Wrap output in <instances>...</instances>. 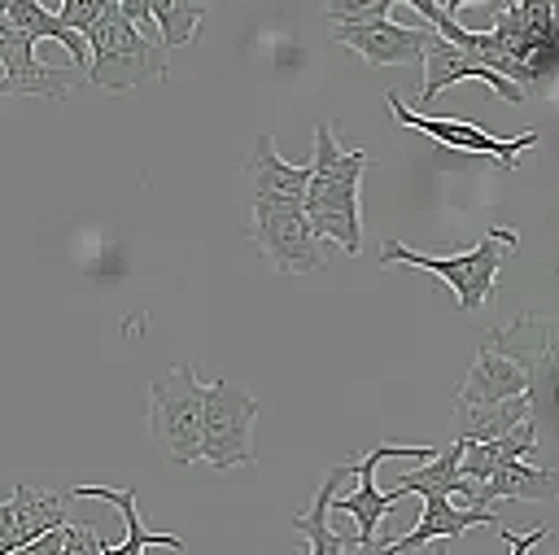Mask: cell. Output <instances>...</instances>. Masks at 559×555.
<instances>
[{"instance_id": "obj_1", "label": "cell", "mask_w": 559, "mask_h": 555, "mask_svg": "<svg viewBox=\"0 0 559 555\" xmlns=\"http://www.w3.org/2000/svg\"><path fill=\"white\" fill-rule=\"evenodd\" d=\"M367 149H345L332 131V122L314 127V157H310V179L301 192V210L314 236L336 240L349 258L362 249V170H367Z\"/></svg>"}, {"instance_id": "obj_2", "label": "cell", "mask_w": 559, "mask_h": 555, "mask_svg": "<svg viewBox=\"0 0 559 555\" xmlns=\"http://www.w3.org/2000/svg\"><path fill=\"white\" fill-rule=\"evenodd\" d=\"M472 57L489 70L507 74L524 92H542L559 61V31H555V0H502L493 31H476Z\"/></svg>"}, {"instance_id": "obj_3", "label": "cell", "mask_w": 559, "mask_h": 555, "mask_svg": "<svg viewBox=\"0 0 559 555\" xmlns=\"http://www.w3.org/2000/svg\"><path fill=\"white\" fill-rule=\"evenodd\" d=\"M83 44H87L83 74H87L92 87L131 92L140 83L166 79V48L157 39H148L140 26H131L127 13L118 9V0H105L100 17L83 35Z\"/></svg>"}, {"instance_id": "obj_4", "label": "cell", "mask_w": 559, "mask_h": 555, "mask_svg": "<svg viewBox=\"0 0 559 555\" xmlns=\"http://www.w3.org/2000/svg\"><path fill=\"white\" fill-rule=\"evenodd\" d=\"M520 245V236L511 232V227H489L472 249H463V253H419V249H411V245H402V240H384L380 245V267H393V262H406V267H424V271H432L450 293H454V302L472 315V310H480L485 302H493V293H498V267L511 258V249Z\"/></svg>"}, {"instance_id": "obj_5", "label": "cell", "mask_w": 559, "mask_h": 555, "mask_svg": "<svg viewBox=\"0 0 559 555\" xmlns=\"http://www.w3.org/2000/svg\"><path fill=\"white\" fill-rule=\"evenodd\" d=\"M201 402H205V385L197 380L192 363H179V367H170L166 376H157L148 385V428H153V441L179 468L197 463Z\"/></svg>"}, {"instance_id": "obj_6", "label": "cell", "mask_w": 559, "mask_h": 555, "mask_svg": "<svg viewBox=\"0 0 559 555\" xmlns=\"http://www.w3.org/2000/svg\"><path fill=\"white\" fill-rule=\"evenodd\" d=\"M253 420H258V398L249 389H240L231 380L205 385L197 459H205L218 472L253 463Z\"/></svg>"}, {"instance_id": "obj_7", "label": "cell", "mask_w": 559, "mask_h": 555, "mask_svg": "<svg viewBox=\"0 0 559 555\" xmlns=\"http://www.w3.org/2000/svg\"><path fill=\"white\" fill-rule=\"evenodd\" d=\"M249 232H253V245L262 249V258L284 271V275H310V271H323L328 258L319 253V236L310 232L306 223V210L301 201H284V197H258L249 201Z\"/></svg>"}, {"instance_id": "obj_8", "label": "cell", "mask_w": 559, "mask_h": 555, "mask_svg": "<svg viewBox=\"0 0 559 555\" xmlns=\"http://www.w3.org/2000/svg\"><path fill=\"white\" fill-rule=\"evenodd\" d=\"M485 341L493 350H502L528 376V402H533V420L542 428L550 420V389H555V332H550V319L515 315V323L489 328Z\"/></svg>"}, {"instance_id": "obj_9", "label": "cell", "mask_w": 559, "mask_h": 555, "mask_svg": "<svg viewBox=\"0 0 559 555\" xmlns=\"http://www.w3.org/2000/svg\"><path fill=\"white\" fill-rule=\"evenodd\" d=\"M428 454H437V446H393V441H380L371 454H362V459H354V476H358V485L354 489H332V503H328V511H345V516H354V524H358V546L367 551L371 546V538H376V524L393 511V503L402 498L397 489H380L376 485V468L384 463V459H428Z\"/></svg>"}, {"instance_id": "obj_10", "label": "cell", "mask_w": 559, "mask_h": 555, "mask_svg": "<svg viewBox=\"0 0 559 555\" xmlns=\"http://www.w3.org/2000/svg\"><path fill=\"white\" fill-rule=\"evenodd\" d=\"M384 105L393 109V118H397L402 127H415V131H424V135H432L437 144L459 149V153H485V157H498L502 170H515L520 153H528V149L542 140L537 131L498 140V135H489V131H480V127H472V122H459V118H432V114H424V109H411L397 92H384Z\"/></svg>"}, {"instance_id": "obj_11", "label": "cell", "mask_w": 559, "mask_h": 555, "mask_svg": "<svg viewBox=\"0 0 559 555\" xmlns=\"http://www.w3.org/2000/svg\"><path fill=\"white\" fill-rule=\"evenodd\" d=\"M424 87H419V109L424 105H432V96L441 92V87H454V83H463V79H476V83H485L493 96H502L507 105H520L528 92L520 87V83H511L507 74H498V70H489L480 57H472L467 48H459V44H450V39H441L432 26H424Z\"/></svg>"}, {"instance_id": "obj_12", "label": "cell", "mask_w": 559, "mask_h": 555, "mask_svg": "<svg viewBox=\"0 0 559 555\" xmlns=\"http://www.w3.org/2000/svg\"><path fill=\"white\" fill-rule=\"evenodd\" d=\"M35 44L22 26H13L4 13H0V92H17V96H48V101H66L83 70H66V66H44L35 57Z\"/></svg>"}, {"instance_id": "obj_13", "label": "cell", "mask_w": 559, "mask_h": 555, "mask_svg": "<svg viewBox=\"0 0 559 555\" xmlns=\"http://www.w3.org/2000/svg\"><path fill=\"white\" fill-rule=\"evenodd\" d=\"M332 39L349 52H362L371 66H419L424 57V22L419 26H397L389 17L336 22Z\"/></svg>"}, {"instance_id": "obj_14", "label": "cell", "mask_w": 559, "mask_h": 555, "mask_svg": "<svg viewBox=\"0 0 559 555\" xmlns=\"http://www.w3.org/2000/svg\"><path fill=\"white\" fill-rule=\"evenodd\" d=\"M476 524H493V529H498L502 516L489 511V507H459V503H450L445 494L428 489V494H424V516H419V524H415L411 533H402V538H371L367 551H389V555H397V551L428 546V542H437V538H459L463 529H476Z\"/></svg>"}, {"instance_id": "obj_15", "label": "cell", "mask_w": 559, "mask_h": 555, "mask_svg": "<svg viewBox=\"0 0 559 555\" xmlns=\"http://www.w3.org/2000/svg\"><path fill=\"white\" fill-rule=\"evenodd\" d=\"M306 179H310V162L293 166L275 153V140L262 131L253 140V153L245 162V188H249V201L258 197H284V201H301L306 192Z\"/></svg>"}, {"instance_id": "obj_16", "label": "cell", "mask_w": 559, "mask_h": 555, "mask_svg": "<svg viewBox=\"0 0 559 555\" xmlns=\"http://www.w3.org/2000/svg\"><path fill=\"white\" fill-rule=\"evenodd\" d=\"M515 393H528V376L502 350L480 341L463 385L454 389V402H498V398H515Z\"/></svg>"}, {"instance_id": "obj_17", "label": "cell", "mask_w": 559, "mask_h": 555, "mask_svg": "<svg viewBox=\"0 0 559 555\" xmlns=\"http://www.w3.org/2000/svg\"><path fill=\"white\" fill-rule=\"evenodd\" d=\"M66 498H105L122 511L127 538L122 542H100V555H140V551H183L188 542L175 533H148L135 516V489H109V485H74Z\"/></svg>"}, {"instance_id": "obj_18", "label": "cell", "mask_w": 559, "mask_h": 555, "mask_svg": "<svg viewBox=\"0 0 559 555\" xmlns=\"http://www.w3.org/2000/svg\"><path fill=\"white\" fill-rule=\"evenodd\" d=\"M559 494V476L537 463V459H502L485 481H480V498H524V503H550Z\"/></svg>"}, {"instance_id": "obj_19", "label": "cell", "mask_w": 559, "mask_h": 555, "mask_svg": "<svg viewBox=\"0 0 559 555\" xmlns=\"http://www.w3.org/2000/svg\"><path fill=\"white\" fill-rule=\"evenodd\" d=\"M349 476H354V459L332 463L328 476H323V485H319V494L310 498V507H306L301 516H293V529L306 538V551H314V555H341V551H354V546H358V538H336V533L328 529V503H332V489L345 485Z\"/></svg>"}, {"instance_id": "obj_20", "label": "cell", "mask_w": 559, "mask_h": 555, "mask_svg": "<svg viewBox=\"0 0 559 555\" xmlns=\"http://www.w3.org/2000/svg\"><path fill=\"white\" fill-rule=\"evenodd\" d=\"M66 494L52 489H35V485H13L9 507H13V524H17V551H31L48 529L66 524Z\"/></svg>"}, {"instance_id": "obj_21", "label": "cell", "mask_w": 559, "mask_h": 555, "mask_svg": "<svg viewBox=\"0 0 559 555\" xmlns=\"http://www.w3.org/2000/svg\"><path fill=\"white\" fill-rule=\"evenodd\" d=\"M533 415V402L528 393H515V398H498V402H454V437H467V441H489L498 433H507L515 420Z\"/></svg>"}, {"instance_id": "obj_22", "label": "cell", "mask_w": 559, "mask_h": 555, "mask_svg": "<svg viewBox=\"0 0 559 555\" xmlns=\"http://www.w3.org/2000/svg\"><path fill=\"white\" fill-rule=\"evenodd\" d=\"M4 17L13 22V26H22L31 39H57L61 48H70V61L83 70L87 66V44H83V35L79 31H70L57 13H48L44 4H35V0H13L9 9H4Z\"/></svg>"}, {"instance_id": "obj_23", "label": "cell", "mask_w": 559, "mask_h": 555, "mask_svg": "<svg viewBox=\"0 0 559 555\" xmlns=\"http://www.w3.org/2000/svg\"><path fill=\"white\" fill-rule=\"evenodd\" d=\"M459 450H463L459 437H454L450 446H437V454H428V463H419L415 472H406L393 489H397V494H411V489L428 494V489H437V494L454 498V489L463 485V476H459Z\"/></svg>"}, {"instance_id": "obj_24", "label": "cell", "mask_w": 559, "mask_h": 555, "mask_svg": "<svg viewBox=\"0 0 559 555\" xmlns=\"http://www.w3.org/2000/svg\"><path fill=\"white\" fill-rule=\"evenodd\" d=\"M214 0H148L153 26H157V44L162 48H183L197 35V22L210 13Z\"/></svg>"}, {"instance_id": "obj_25", "label": "cell", "mask_w": 559, "mask_h": 555, "mask_svg": "<svg viewBox=\"0 0 559 555\" xmlns=\"http://www.w3.org/2000/svg\"><path fill=\"white\" fill-rule=\"evenodd\" d=\"M402 4H411V9L419 13V22H424V26H432L441 39H450V44H459V48H472L476 31L459 26V22H454V13H445L437 0H402Z\"/></svg>"}, {"instance_id": "obj_26", "label": "cell", "mask_w": 559, "mask_h": 555, "mask_svg": "<svg viewBox=\"0 0 559 555\" xmlns=\"http://www.w3.org/2000/svg\"><path fill=\"white\" fill-rule=\"evenodd\" d=\"M393 0H328L323 13L332 22H371V17H389Z\"/></svg>"}, {"instance_id": "obj_27", "label": "cell", "mask_w": 559, "mask_h": 555, "mask_svg": "<svg viewBox=\"0 0 559 555\" xmlns=\"http://www.w3.org/2000/svg\"><path fill=\"white\" fill-rule=\"evenodd\" d=\"M100 9H105V0H61L57 17H61V22L70 26V31L87 35V31H92V22L100 17Z\"/></svg>"}, {"instance_id": "obj_28", "label": "cell", "mask_w": 559, "mask_h": 555, "mask_svg": "<svg viewBox=\"0 0 559 555\" xmlns=\"http://www.w3.org/2000/svg\"><path fill=\"white\" fill-rule=\"evenodd\" d=\"M546 533H550V524H546V520H537V524H533V529H528L524 538H520V533H511V529H507V520L498 524V538H502V542L511 546V555H528V551H533L537 542H546Z\"/></svg>"}, {"instance_id": "obj_29", "label": "cell", "mask_w": 559, "mask_h": 555, "mask_svg": "<svg viewBox=\"0 0 559 555\" xmlns=\"http://www.w3.org/2000/svg\"><path fill=\"white\" fill-rule=\"evenodd\" d=\"M0 555H17V524H13L9 498L0 503Z\"/></svg>"}, {"instance_id": "obj_30", "label": "cell", "mask_w": 559, "mask_h": 555, "mask_svg": "<svg viewBox=\"0 0 559 555\" xmlns=\"http://www.w3.org/2000/svg\"><path fill=\"white\" fill-rule=\"evenodd\" d=\"M445 13H454V9H467V4H485V0H437Z\"/></svg>"}, {"instance_id": "obj_31", "label": "cell", "mask_w": 559, "mask_h": 555, "mask_svg": "<svg viewBox=\"0 0 559 555\" xmlns=\"http://www.w3.org/2000/svg\"><path fill=\"white\" fill-rule=\"evenodd\" d=\"M9 4H13V0H0V13H4V9H9Z\"/></svg>"}]
</instances>
